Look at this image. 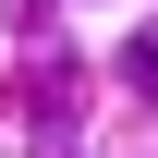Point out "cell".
Masks as SVG:
<instances>
[{
	"mask_svg": "<svg viewBox=\"0 0 158 158\" xmlns=\"http://www.w3.org/2000/svg\"><path fill=\"white\" fill-rule=\"evenodd\" d=\"M122 85H134V98H158V24H134V49H122Z\"/></svg>",
	"mask_w": 158,
	"mask_h": 158,
	"instance_id": "obj_1",
	"label": "cell"
}]
</instances>
